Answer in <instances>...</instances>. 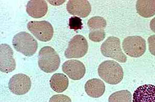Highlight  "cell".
I'll return each mask as SVG.
<instances>
[{
    "instance_id": "cell-1",
    "label": "cell",
    "mask_w": 155,
    "mask_h": 102,
    "mask_svg": "<svg viewBox=\"0 0 155 102\" xmlns=\"http://www.w3.org/2000/svg\"><path fill=\"white\" fill-rule=\"evenodd\" d=\"M98 73L101 79L110 85L120 83L124 77L122 66L117 62L113 60L102 62L98 68Z\"/></svg>"
},
{
    "instance_id": "cell-16",
    "label": "cell",
    "mask_w": 155,
    "mask_h": 102,
    "mask_svg": "<svg viewBox=\"0 0 155 102\" xmlns=\"http://www.w3.org/2000/svg\"><path fill=\"white\" fill-rule=\"evenodd\" d=\"M50 85L53 90L57 93L63 92L69 85V79L64 74L54 73L50 80Z\"/></svg>"
},
{
    "instance_id": "cell-23",
    "label": "cell",
    "mask_w": 155,
    "mask_h": 102,
    "mask_svg": "<svg viewBox=\"0 0 155 102\" xmlns=\"http://www.w3.org/2000/svg\"><path fill=\"white\" fill-rule=\"evenodd\" d=\"M150 28L151 30L155 33V17L151 20L150 23Z\"/></svg>"
},
{
    "instance_id": "cell-21",
    "label": "cell",
    "mask_w": 155,
    "mask_h": 102,
    "mask_svg": "<svg viewBox=\"0 0 155 102\" xmlns=\"http://www.w3.org/2000/svg\"><path fill=\"white\" fill-rule=\"evenodd\" d=\"M49 102H71V100L66 95L57 94L53 95Z\"/></svg>"
},
{
    "instance_id": "cell-20",
    "label": "cell",
    "mask_w": 155,
    "mask_h": 102,
    "mask_svg": "<svg viewBox=\"0 0 155 102\" xmlns=\"http://www.w3.org/2000/svg\"><path fill=\"white\" fill-rule=\"evenodd\" d=\"M69 26L70 29H73L74 30L81 29L83 28L82 19L77 16H72L69 19Z\"/></svg>"
},
{
    "instance_id": "cell-13",
    "label": "cell",
    "mask_w": 155,
    "mask_h": 102,
    "mask_svg": "<svg viewBox=\"0 0 155 102\" xmlns=\"http://www.w3.org/2000/svg\"><path fill=\"white\" fill-rule=\"evenodd\" d=\"M48 4L44 0H31L28 2L26 12L31 17L41 18L44 17L48 12Z\"/></svg>"
},
{
    "instance_id": "cell-19",
    "label": "cell",
    "mask_w": 155,
    "mask_h": 102,
    "mask_svg": "<svg viewBox=\"0 0 155 102\" xmlns=\"http://www.w3.org/2000/svg\"><path fill=\"white\" fill-rule=\"evenodd\" d=\"M90 40L94 42H100L104 40L105 38V32L104 30H91L89 34Z\"/></svg>"
},
{
    "instance_id": "cell-7",
    "label": "cell",
    "mask_w": 155,
    "mask_h": 102,
    "mask_svg": "<svg viewBox=\"0 0 155 102\" xmlns=\"http://www.w3.org/2000/svg\"><path fill=\"white\" fill-rule=\"evenodd\" d=\"M27 29L33 36L42 42H48L54 35V28L48 21H31L27 23Z\"/></svg>"
},
{
    "instance_id": "cell-15",
    "label": "cell",
    "mask_w": 155,
    "mask_h": 102,
    "mask_svg": "<svg viewBox=\"0 0 155 102\" xmlns=\"http://www.w3.org/2000/svg\"><path fill=\"white\" fill-rule=\"evenodd\" d=\"M136 8L138 14L142 17H153L155 15V0L137 1Z\"/></svg>"
},
{
    "instance_id": "cell-3",
    "label": "cell",
    "mask_w": 155,
    "mask_h": 102,
    "mask_svg": "<svg viewBox=\"0 0 155 102\" xmlns=\"http://www.w3.org/2000/svg\"><path fill=\"white\" fill-rule=\"evenodd\" d=\"M38 63L41 70L46 73H52L59 67L60 57L52 48L44 46L39 52Z\"/></svg>"
},
{
    "instance_id": "cell-2",
    "label": "cell",
    "mask_w": 155,
    "mask_h": 102,
    "mask_svg": "<svg viewBox=\"0 0 155 102\" xmlns=\"http://www.w3.org/2000/svg\"><path fill=\"white\" fill-rule=\"evenodd\" d=\"M12 44L16 51L27 57H31L35 54L38 46L36 39L24 31L18 33L14 36Z\"/></svg>"
},
{
    "instance_id": "cell-4",
    "label": "cell",
    "mask_w": 155,
    "mask_h": 102,
    "mask_svg": "<svg viewBox=\"0 0 155 102\" xmlns=\"http://www.w3.org/2000/svg\"><path fill=\"white\" fill-rule=\"evenodd\" d=\"M101 52L103 56L116 60L120 63H125L127 57L123 52L120 39L110 37L102 43Z\"/></svg>"
},
{
    "instance_id": "cell-14",
    "label": "cell",
    "mask_w": 155,
    "mask_h": 102,
    "mask_svg": "<svg viewBox=\"0 0 155 102\" xmlns=\"http://www.w3.org/2000/svg\"><path fill=\"white\" fill-rule=\"evenodd\" d=\"M85 92L92 98H99L102 96L105 91L104 83L101 79L93 78L90 79L84 86Z\"/></svg>"
},
{
    "instance_id": "cell-9",
    "label": "cell",
    "mask_w": 155,
    "mask_h": 102,
    "mask_svg": "<svg viewBox=\"0 0 155 102\" xmlns=\"http://www.w3.org/2000/svg\"><path fill=\"white\" fill-rule=\"evenodd\" d=\"M16 68V62L14 58L13 51L7 44L0 45V70L8 73Z\"/></svg>"
},
{
    "instance_id": "cell-22",
    "label": "cell",
    "mask_w": 155,
    "mask_h": 102,
    "mask_svg": "<svg viewBox=\"0 0 155 102\" xmlns=\"http://www.w3.org/2000/svg\"><path fill=\"white\" fill-rule=\"evenodd\" d=\"M149 50L152 55L155 56V35H152L148 39Z\"/></svg>"
},
{
    "instance_id": "cell-18",
    "label": "cell",
    "mask_w": 155,
    "mask_h": 102,
    "mask_svg": "<svg viewBox=\"0 0 155 102\" xmlns=\"http://www.w3.org/2000/svg\"><path fill=\"white\" fill-rule=\"evenodd\" d=\"M87 26L90 31L97 30H104L107 26L106 20L100 16H94L90 18L87 21Z\"/></svg>"
},
{
    "instance_id": "cell-11",
    "label": "cell",
    "mask_w": 155,
    "mask_h": 102,
    "mask_svg": "<svg viewBox=\"0 0 155 102\" xmlns=\"http://www.w3.org/2000/svg\"><path fill=\"white\" fill-rule=\"evenodd\" d=\"M67 10L72 15L85 18L91 13V4L87 0H69L67 3Z\"/></svg>"
},
{
    "instance_id": "cell-6",
    "label": "cell",
    "mask_w": 155,
    "mask_h": 102,
    "mask_svg": "<svg viewBox=\"0 0 155 102\" xmlns=\"http://www.w3.org/2000/svg\"><path fill=\"white\" fill-rule=\"evenodd\" d=\"M123 49L128 56L132 57H140L146 50V42L144 39L138 36H129L124 39Z\"/></svg>"
},
{
    "instance_id": "cell-10",
    "label": "cell",
    "mask_w": 155,
    "mask_h": 102,
    "mask_svg": "<svg viewBox=\"0 0 155 102\" xmlns=\"http://www.w3.org/2000/svg\"><path fill=\"white\" fill-rule=\"evenodd\" d=\"M62 70L70 79L78 80L85 75L86 69L83 63L78 60H68L62 66Z\"/></svg>"
},
{
    "instance_id": "cell-12",
    "label": "cell",
    "mask_w": 155,
    "mask_h": 102,
    "mask_svg": "<svg viewBox=\"0 0 155 102\" xmlns=\"http://www.w3.org/2000/svg\"><path fill=\"white\" fill-rule=\"evenodd\" d=\"M133 102H155V86L145 85L134 91Z\"/></svg>"
},
{
    "instance_id": "cell-5",
    "label": "cell",
    "mask_w": 155,
    "mask_h": 102,
    "mask_svg": "<svg viewBox=\"0 0 155 102\" xmlns=\"http://www.w3.org/2000/svg\"><path fill=\"white\" fill-rule=\"evenodd\" d=\"M88 48V43L85 37L82 35H76L69 41L64 56L68 59L82 57L87 53Z\"/></svg>"
},
{
    "instance_id": "cell-17",
    "label": "cell",
    "mask_w": 155,
    "mask_h": 102,
    "mask_svg": "<svg viewBox=\"0 0 155 102\" xmlns=\"http://www.w3.org/2000/svg\"><path fill=\"white\" fill-rule=\"evenodd\" d=\"M132 95L128 90H121L113 93L109 98V102H132Z\"/></svg>"
},
{
    "instance_id": "cell-8",
    "label": "cell",
    "mask_w": 155,
    "mask_h": 102,
    "mask_svg": "<svg viewBox=\"0 0 155 102\" xmlns=\"http://www.w3.org/2000/svg\"><path fill=\"white\" fill-rule=\"evenodd\" d=\"M31 83L29 76L18 73L13 76L8 82V88L13 94L22 95L29 92L31 88Z\"/></svg>"
}]
</instances>
